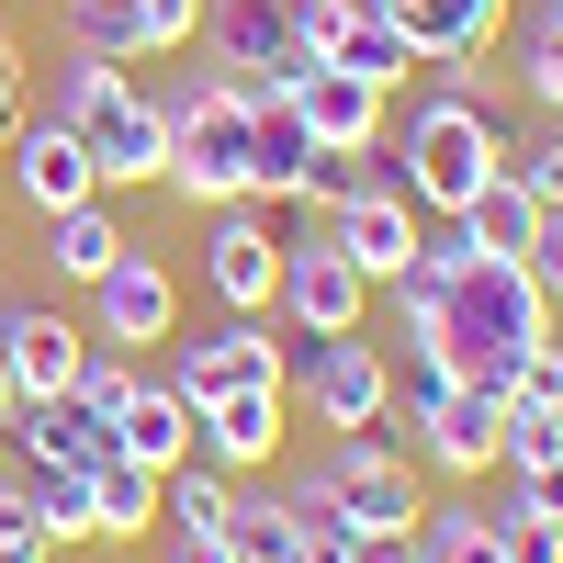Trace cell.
<instances>
[{"mask_svg":"<svg viewBox=\"0 0 563 563\" xmlns=\"http://www.w3.org/2000/svg\"><path fill=\"white\" fill-rule=\"evenodd\" d=\"M384 305H395L406 361L451 372V384H485V395H507V372L552 339V294L530 282V260H496L462 225H429V249L384 282Z\"/></svg>","mask_w":563,"mask_h":563,"instance_id":"1","label":"cell"},{"mask_svg":"<svg viewBox=\"0 0 563 563\" xmlns=\"http://www.w3.org/2000/svg\"><path fill=\"white\" fill-rule=\"evenodd\" d=\"M507 180L552 214V203H563V135H507Z\"/></svg>","mask_w":563,"mask_h":563,"instance_id":"33","label":"cell"},{"mask_svg":"<svg viewBox=\"0 0 563 563\" xmlns=\"http://www.w3.org/2000/svg\"><path fill=\"white\" fill-rule=\"evenodd\" d=\"M496 507H530V519H563V462H530V474H507Z\"/></svg>","mask_w":563,"mask_h":563,"instance_id":"39","label":"cell"},{"mask_svg":"<svg viewBox=\"0 0 563 563\" xmlns=\"http://www.w3.org/2000/svg\"><path fill=\"white\" fill-rule=\"evenodd\" d=\"M327 238L350 249V271L372 282V294H384V282L429 249V214H417L406 192H350V203H327Z\"/></svg>","mask_w":563,"mask_h":563,"instance_id":"19","label":"cell"},{"mask_svg":"<svg viewBox=\"0 0 563 563\" xmlns=\"http://www.w3.org/2000/svg\"><path fill=\"white\" fill-rule=\"evenodd\" d=\"M0 192L23 214H57V203H90L102 180H90V147L57 113H12V135H0Z\"/></svg>","mask_w":563,"mask_h":563,"instance_id":"12","label":"cell"},{"mask_svg":"<svg viewBox=\"0 0 563 563\" xmlns=\"http://www.w3.org/2000/svg\"><path fill=\"white\" fill-rule=\"evenodd\" d=\"M282 395L316 406V429H395V350L350 327V339H282Z\"/></svg>","mask_w":563,"mask_h":563,"instance_id":"6","label":"cell"},{"mask_svg":"<svg viewBox=\"0 0 563 563\" xmlns=\"http://www.w3.org/2000/svg\"><path fill=\"white\" fill-rule=\"evenodd\" d=\"M68 45L102 57V68H147V34H135L124 0H68Z\"/></svg>","mask_w":563,"mask_h":563,"instance_id":"30","label":"cell"},{"mask_svg":"<svg viewBox=\"0 0 563 563\" xmlns=\"http://www.w3.org/2000/svg\"><path fill=\"white\" fill-rule=\"evenodd\" d=\"M113 451H124V462H147V474L192 462V406H180L158 372H135V395H124V417H113Z\"/></svg>","mask_w":563,"mask_h":563,"instance_id":"22","label":"cell"},{"mask_svg":"<svg viewBox=\"0 0 563 563\" xmlns=\"http://www.w3.org/2000/svg\"><path fill=\"white\" fill-rule=\"evenodd\" d=\"M158 563H238V541H225V530H169Z\"/></svg>","mask_w":563,"mask_h":563,"instance_id":"41","label":"cell"},{"mask_svg":"<svg viewBox=\"0 0 563 563\" xmlns=\"http://www.w3.org/2000/svg\"><path fill=\"white\" fill-rule=\"evenodd\" d=\"M361 12H384L417 45V68H440V57H496L507 23H519V0H361Z\"/></svg>","mask_w":563,"mask_h":563,"instance_id":"18","label":"cell"},{"mask_svg":"<svg viewBox=\"0 0 563 563\" xmlns=\"http://www.w3.org/2000/svg\"><path fill=\"white\" fill-rule=\"evenodd\" d=\"M158 384H169L180 406H214V395H260V384H282V327H271V316H214L203 339L180 327Z\"/></svg>","mask_w":563,"mask_h":563,"instance_id":"9","label":"cell"},{"mask_svg":"<svg viewBox=\"0 0 563 563\" xmlns=\"http://www.w3.org/2000/svg\"><path fill=\"white\" fill-rule=\"evenodd\" d=\"M496 429H507V395L440 384L429 406L406 417V451H417V474H440V485H485L496 474Z\"/></svg>","mask_w":563,"mask_h":563,"instance_id":"11","label":"cell"},{"mask_svg":"<svg viewBox=\"0 0 563 563\" xmlns=\"http://www.w3.org/2000/svg\"><path fill=\"white\" fill-rule=\"evenodd\" d=\"M0 563H57L45 552V530H34V507H23V485L0 474Z\"/></svg>","mask_w":563,"mask_h":563,"instance_id":"37","label":"cell"},{"mask_svg":"<svg viewBox=\"0 0 563 563\" xmlns=\"http://www.w3.org/2000/svg\"><path fill=\"white\" fill-rule=\"evenodd\" d=\"M305 485L339 507L350 530H417V519H429V474H417V451L395 429H327Z\"/></svg>","mask_w":563,"mask_h":563,"instance_id":"5","label":"cell"},{"mask_svg":"<svg viewBox=\"0 0 563 563\" xmlns=\"http://www.w3.org/2000/svg\"><path fill=\"white\" fill-rule=\"evenodd\" d=\"M79 294H90V350H169L180 339V271L147 249V238H135L102 282H79Z\"/></svg>","mask_w":563,"mask_h":563,"instance_id":"8","label":"cell"},{"mask_svg":"<svg viewBox=\"0 0 563 563\" xmlns=\"http://www.w3.org/2000/svg\"><path fill=\"white\" fill-rule=\"evenodd\" d=\"M192 451L214 462V474H282V451H294V395L260 384V395L192 406Z\"/></svg>","mask_w":563,"mask_h":563,"instance_id":"13","label":"cell"},{"mask_svg":"<svg viewBox=\"0 0 563 563\" xmlns=\"http://www.w3.org/2000/svg\"><path fill=\"white\" fill-rule=\"evenodd\" d=\"M552 135H563V113H552Z\"/></svg>","mask_w":563,"mask_h":563,"instance_id":"44","label":"cell"},{"mask_svg":"<svg viewBox=\"0 0 563 563\" xmlns=\"http://www.w3.org/2000/svg\"><path fill=\"white\" fill-rule=\"evenodd\" d=\"M451 225H462V238H474V249H496V260H530V238H541V203H530V192H519V180H507V169H496V180H485V192H474V203H462Z\"/></svg>","mask_w":563,"mask_h":563,"instance_id":"26","label":"cell"},{"mask_svg":"<svg viewBox=\"0 0 563 563\" xmlns=\"http://www.w3.org/2000/svg\"><path fill=\"white\" fill-rule=\"evenodd\" d=\"M238 90H249V192L282 214V203H305V180H316V135H305L282 79H238Z\"/></svg>","mask_w":563,"mask_h":563,"instance_id":"16","label":"cell"},{"mask_svg":"<svg viewBox=\"0 0 563 563\" xmlns=\"http://www.w3.org/2000/svg\"><path fill=\"white\" fill-rule=\"evenodd\" d=\"M496 552H507V563H563V519H530V507H496Z\"/></svg>","mask_w":563,"mask_h":563,"instance_id":"35","label":"cell"},{"mask_svg":"<svg viewBox=\"0 0 563 563\" xmlns=\"http://www.w3.org/2000/svg\"><path fill=\"white\" fill-rule=\"evenodd\" d=\"M0 135H12V124H0Z\"/></svg>","mask_w":563,"mask_h":563,"instance_id":"45","label":"cell"},{"mask_svg":"<svg viewBox=\"0 0 563 563\" xmlns=\"http://www.w3.org/2000/svg\"><path fill=\"white\" fill-rule=\"evenodd\" d=\"M519 34V90L541 113H563V0H530V23H507Z\"/></svg>","mask_w":563,"mask_h":563,"instance_id":"29","label":"cell"},{"mask_svg":"<svg viewBox=\"0 0 563 563\" xmlns=\"http://www.w3.org/2000/svg\"><path fill=\"white\" fill-rule=\"evenodd\" d=\"M530 282L552 294V316H563V203L541 214V238H530Z\"/></svg>","mask_w":563,"mask_h":563,"instance_id":"40","label":"cell"},{"mask_svg":"<svg viewBox=\"0 0 563 563\" xmlns=\"http://www.w3.org/2000/svg\"><path fill=\"white\" fill-rule=\"evenodd\" d=\"M294 225H282V271H271V316L282 339H350V327H372V282L350 271V249L327 238V203H282Z\"/></svg>","mask_w":563,"mask_h":563,"instance_id":"4","label":"cell"},{"mask_svg":"<svg viewBox=\"0 0 563 563\" xmlns=\"http://www.w3.org/2000/svg\"><path fill=\"white\" fill-rule=\"evenodd\" d=\"M225 541H238V563H294L305 519H294V496H282L271 474H238V496H225Z\"/></svg>","mask_w":563,"mask_h":563,"instance_id":"23","label":"cell"},{"mask_svg":"<svg viewBox=\"0 0 563 563\" xmlns=\"http://www.w3.org/2000/svg\"><path fill=\"white\" fill-rule=\"evenodd\" d=\"M0 417H12V361H0Z\"/></svg>","mask_w":563,"mask_h":563,"instance_id":"43","label":"cell"},{"mask_svg":"<svg viewBox=\"0 0 563 563\" xmlns=\"http://www.w3.org/2000/svg\"><path fill=\"white\" fill-rule=\"evenodd\" d=\"M45 225V271L57 282H102L135 238H124V214H113V192H90V203H57V214H34Z\"/></svg>","mask_w":563,"mask_h":563,"instance_id":"21","label":"cell"},{"mask_svg":"<svg viewBox=\"0 0 563 563\" xmlns=\"http://www.w3.org/2000/svg\"><path fill=\"white\" fill-rule=\"evenodd\" d=\"M0 440H12L23 462H113V417H90L79 395H23L12 417H0Z\"/></svg>","mask_w":563,"mask_h":563,"instance_id":"20","label":"cell"},{"mask_svg":"<svg viewBox=\"0 0 563 563\" xmlns=\"http://www.w3.org/2000/svg\"><path fill=\"white\" fill-rule=\"evenodd\" d=\"M23 113V45H0V124Z\"/></svg>","mask_w":563,"mask_h":563,"instance_id":"42","label":"cell"},{"mask_svg":"<svg viewBox=\"0 0 563 563\" xmlns=\"http://www.w3.org/2000/svg\"><path fill=\"white\" fill-rule=\"evenodd\" d=\"M124 12H135V34H147V68L180 57V45H203V0H124Z\"/></svg>","mask_w":563,"mask_h":563,"instance_id":"32","label":"cell"},{"mask_svg":"<svg viewBox=\"0 0 563 563\" xmlns=\"http://www.w3.org/2000/svg\"><path fill=\"white\" fill-rule=\"evenodd\" d=\"M384 169L429 225H451L507 169V113L474 102V90H429V102H406V124H384Z\"/></svg>","mask_w":563,"mask_h":563,"instance_id":"2","label":"cell"},{"mask_svg":"<svg viewBox=\"0 0 563 563\" xmlns=\"http://www.w3.org/2000/svg\"><path fill=\"white\" fill-rule=\"evenodd\" d=\"M350 23H361V0H294V45H305V57H339Z\"/></svg>","mask_w":563,"mask_h":563,"instance_id":"36","label":"cell"},{"mask_svg":"<svg viewBox=\"0 0 563 563\" xmlns=\"http://www.w3.org/2000/svg\"><path fill=\"white\" fill-rule=\"evenodd\" d=\"M225 496H238V474H214V462H169L158 474V530H225Z\"/></svg>","mask_w":563,"mask_h":563,"instance_id":"27","label":"cell"},{"mask_svg":"<svg viewBox=\"0 0 563 563\" xmlns=\"http://www.w3.org/2000/svg\"><path fill=\"white\" fill-rule=\"evenodd\" d=\"M158 530V474L147 462H90V541H147Z\"/></svg>","mask_w":563,"mask_h":563,"instance_id":"24","label":"cell"},{"mask_svg":"<svg viewBox=\"0 0 563 563\" xmlns=\"http://www.w3.org/2000/svg\"><path fill=\"white\" fill-rule=\"evenodd\" d=\"M203 45H214V79H294L305 68L294 0H203Z\"/></svg>","mask_w":563,"mask_h":563,"instance_id":"17","label":"cell"},{"mask_svg":"<svg viewBox=\"0 0 563 563\" xmlns=\"http://www.w3.org/2000/svg\"><path fill=\"white\" fill-rule=\"evenodd\" d=\"M0 361H12V406H23V395H68V384H79V361H90V327L57 316V305L0 294Z\"/></svg>","mask_w":563,"mask_h":563,"instance_id":"15","label":"cell"},{"mask_svg":"<svg viewBox=\"0 0 563 563\" xmlns=\"http://www.w3.org/2000/svg\"><path fill=\"white\" fill-rule=\"evenodd\" d=\"M158 192H180L192 214H214V203H260V192H249V90H238V79H225L192 124H169Z\"/></svg>","mask_w":563,"mask_h":563,"instance_id":"7","label":"cell"},{"mask_svg":"<svg viewBox=\"0 0 563 563\" xmlns=\"http://www.w3.org/2000/svg\"><path fill=\"white\" fill-rule=\"evenodd\" d=\"M45 113L90 147V180H102V192H147V180L169 169V124H158V102H147L135 68H102V57L68 45L57 79H45Z\"/></svg>","mask_w":563,"mask_h":563,"instance_id":"3","label":"cell"},{"mask_svg":"<svg viewBox=\"0 0 563 563\" xmlns=\"http://www.w3.org/2000/svg\"><path fill=\"white\" fill-rule=\"evenodd\" d=\"M417 552H429V563H507L496 552V507H474V496L429 507V519H417Z\"/></svg>","mask_w":563,"mask_h":563,"instance_id":"28","label":"cell"},{"mask_svg":"<svg viewBox=\"0 0 563 563\" xmlns=\"http://www.w3.org/2000/svg\"><path fill=\"white\" fill-rule=\"evenodd\" d=\"M192 271L214 316H271V271H282V214L271 203H214L203 238H192Z\"/></svg>","mask_w":563,"mask_h":563,"instance_id":"10","label":"cell"},{"mask_svg":"<svg viewBox=\"0 0 563 563\" xmlns=\"http://www.w3.org/2000/svg\"><path fill=\"white\" fill-rule=\"evenodd\" d=\"M507 406H519V417H552V406H563V327H552L519 372H507Z\"/></svg>","mask_w":563,"mask_h":563,"instance_id":"34","label":"cell"},{"mask_svg":"<svg viewBox=\"0 0 563 563\" xmlns=\"http://www.w3.org/2000/svg\"><path fill=\"white\" fill-rule=\"evenodd\" d=\"M23 507H34V530H45V552H68V541H90V462H23Z\"/></svg>","mask_w":563,"mask_h":563,"instance_id":"25","label":"cell"},{"mask_svg":"<svg viewBox=\"0 0 563 563\" xmlns=\"http://www.w3.org/2000/svg\"><path fill=\"white\" fill-rule=\"evenodd\" d=\"M339 68H361V79H384V90H395V79L417 68V45H406V34H395L384 12H361V23L339 34Z\"/></svg>","mask_w":563,"mask_h":563,"instance_id":"31","label":"cell"},{"mask_svg":"<svg viewBox=\"0 0 563 563\" xmlns=\"http://www.w3.org/2000/svg\"><path fill=\"white\" fill-rule=\"evenodd\" d=\"M282 90H294V113H305L316 147H384V124H395V90L361 79V68H339V57H305Z\"/></svg>","mask_w":563,"mask_h":563,"instance_id":"14","label":"cell"},{"mask_svg":"<svg viewBox=\"0 0 563 563\" xmlns=\"http://www.w3.org/2000/svg\"><path fill=\"white\" fill-rule=\"evenodd\" d=\"M214 90H225V79H214V68H169V79H158V90H147V102H158V124H192V113H203V102H214Z\"/></svg>","mask_w":563,"mask_h":563,"instance_id":"38","label":"cell"}]
</instances>
